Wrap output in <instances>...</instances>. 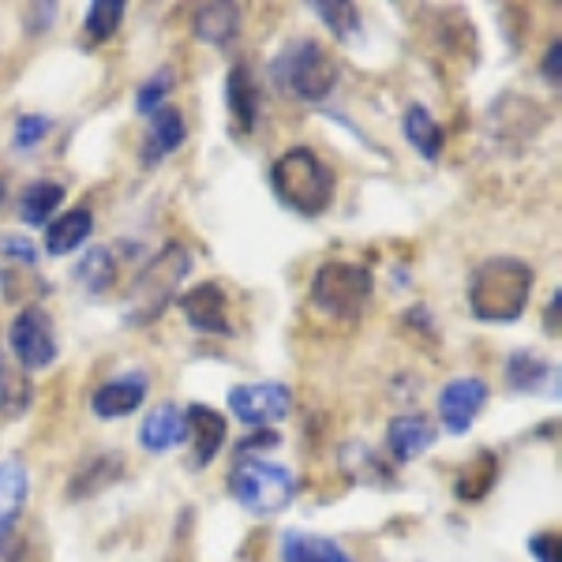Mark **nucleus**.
<instances>
[{
	"label": "nucleus",
	"mask_w": 562,
	"mask_h": 562,
	"mask_svg": "<svg viewBox=\"0 0 562 562\" xmlns=\"http://www.w3.org/2000/svg\"><path fill=\"white\" fill-rule=\"evenodd\" d=\"M180 442H184V409H177L173 402L154 405L139 424V447L147 454H169Z\"/></svg>",
	"instance_id": "nucleus-18"
},
{
	"label": "nucleus",
	"mask_w": 562,
	"mask_h": 562,
	"mask_svg": "<svg viewBox=\"0 0 562 562\" xmlns=\"http://www.w3.org/2000/svg\"><path fill=\"white\" fill-rule=\"evenodd\" d=\"M375 293V274L368 262H349V259H330L312 274V289L307 301L326 319H360L364 307Z\"/></svg>",
	"instance_id": "nucleus-5"
},
{
	"label": "nucleus",
	"mask_w": 562,
	"mask_h": 562,
	"mask_svg": "<svg viewBox=\"0 0 562 562\" xmlns=\"http://www.w3.org/2000/svg\"><path fill=\"white\" fill-rule=\"evenodd\" d=\"M195 259L192 248L180 240H166L158 251L150 256L147 267L139 270V278L132 281L128 296H124V326L139 330V326H150L166 315V307L177 301L184 278L192 274Z\"/></svg>",
	"instance_id": "nucleus-2"
},
{
	"label": "nucleus",
	"mask_w": 562,
	"mask_h": 562,
	"mask_svg": "<svg viewBox=\"0 0 562 562\" xmlns=\"http://www.w3.org/2000/svg\"><path fill=\"white\" fill-rule=\"evenodd\" d=\"M124 12H128V4H124V0H94V4L87 8L83 34H87V38L94 42V45L109 42L116 31H121Z\"/></svg>",
	"instance_id": "nucleus-28"
},
{
	"label": "nucleus",
	"mask_w": 562,
	"mask_h": 562,
	"mask_svg": "<svg viewBox=\"0 0 562 562\" xmlns=\"http://www.w3.org/2000/svg\"><path fill=\"white\" fill-rule=\"evenodd\" d=\"M435 424L420 413H402L386 424V450L394 465H409V461L424 458L435 447Z\"/></svg>",
	"instance_id": "nucleus-14"
},
{
	"label": "nucleus",
	"mask_w": 562,
	"mask_h": 562,
	"mask_svg": "<svg viewBox=\"0 0 562 562\" xmlns=\"http://www.w3.org/2000/svg\"><path fill=\"white\" fill-rule=\"evenodd\" d=\"M60 203H65V184L60 180H34V184L23 188L20 203H15V211H20V222L31 225V229H45V225L57 217Z\"/></svg>",
	"instance_id": "nucleus-23"
},
{
	"label": "nucleus",
	"mask_w": 562,
	"mask_h": 562,
	"mask_svg": "<svg viewBox=\"0 0 562 562\" xmlns=\"http://www.w3.org/2000/svg\"><path fill=\"white\" fill-rule=\"evenodd\" d=\"M147 390H150V379L143 371H124V375L109 379L90 394V413L98 420H124L147 402Z\"/></svg>",
	"instance_id": "nucleus-11"
},
{
	"label": "nucleus",
	"mask_w": 562,
	"mask_h": 562,
	"mask_svg": "<svg viewBox=\"0 0 562 562\" xmlns=\"http://www.w3.org/2000/svg\"><path fill=\"white\" fill-rule=\"evenodd\" d=\"M267 76L278 94L296 98V102H307V105H319L334 94V87H338V79H341V68L323 42L293 38L278 49Z\"/></svg>",
	"instance_id": "nucleus-3"
},
{
	"label": "nucleus",
	"mask_w": 562,
	"mask_h": 562,
	"mask_svg": "<svg viewBox=\"0 0 562 562\" xmlns=\"http://www.w3.org/2000/svg\"><path fill=\"white\" fill-rule=\"evenodd\" d=\"M34 405V383L15 364H0V420H23Z\"/></svg>",
	"instance_id": "nucleus-26"
},
{
	"label": "nucleus",
	"mask_w": 562,
	"mask_h": 562,
	"mask_svg": "<svg viewBox=\"0 0 562 562\" xmlns=\"http://www.w3.org/2000/svg\"><path fill=\"white\" fill-rule=\"evenodd\" d=\"M90 233H94V211H90V206H71L68 214H57L45 225L42 248H45V256L65 259L71 251L83 248L90 240Z\"/></svg>",
	"instance_id": "nucleus-17"
},
{
	"label": "nucleus",
	"mask_w": 562,
	"mask_h": 562,
	"mask_svg": "<svg viewBox=\"0 0 562 562\" xmlns=\"http://www.w3.org/2000/svg\"><path fill=\"white\" fill-rule=\"evenodd\" d=\"M240 23H244L240 4H199L192 12V34L203 45H214V49H225V45L237 38Z\"/></svg>",
	"instance_id": "nucleus-19"
},
{
	"label": "nucleus",
	"mask_w": 562,
	"mask_h": 562,
	"mask_svg": "<svg viewBox=\"0 0 562 562\" xmlns=\"http://www.w3.org/2000/svg\"><path fill=\"white\" fill-rule=\"evenodd\" d=\"M495 480H498V454L487 447L476 450V454L458 469L454 498H461V503H480V498H487V492L495 487Z\"/></svg>",
	"instance_id": "nucleus-24"
},
{
	"label": "nucleus",
	"mask_w": 562,
	"mask_h": 562,
	"mask_svg": "<svg viewBox=\"0 0 562 562\" xmlns=\"http://www.w3.org/2000/svg\"><path fill=\"white\" fill-rule=\"evenodd\" d=\"M4 199H8V184H4V177H0V206H4Z\"/></svg>",
	"instance_id": "nucleus-37"
},
{
	"label": "nucleus",
	"mask_w": 562,
	"mask_h": 562,
	"mask_svg": "<svg viewBox=\"0 0 562 562\" xmlns=\"http://www.w3.org/2000/svg\"><path fill=\"white\" fill-rule=\"evenodd\" d=\"M506 386L518 394H551L559 397V368L529 349L506 357Z\"/></svg>",
	"instance_id": "nucleus-16"
},
{
	"label": "nucleus",
	"mask_w": 562,
	"mask_h": 562,
	"mask_svg": "<svg viewBox=\"0 0 562 562\" xmlns=\"http://www.w3.org/2000/svg\"><path fill=\"white\" fill-rule=\"evenodd\" d=\"M537 274L518 256H492L469 274V312L480 323H518L529 307Z\"/></svg>",
	"instance_id": "nucleus-1"
},
{
	"label": "nucleus",
	"mask_w": 562,
	"mask_h": 562,
	"mask_svg": "<svg viewBox=\"0 0 562 562\" xmlns=\"http://www.w3.org/2000/svg\"><path fill=\"white\" fill-rule=\"evenodd\" d=\"M8 349L15 357V368L26 371V375L53 368L60 349H57V330H53L49 312L38 304H26L12 319V326H8Z\"/></svg>",
	"instance_id": "nucleus-7"
},
{
	"label": "nucleus",
	"mask_w": 562,
	"mask_h": 562,
	"mask_svg": "<svg viewBox=\"0 0 562 562\" xmlns=\"http://www.w3.org/2000/svg\"><path fill=\"white\" fill-rule=\"evenodd\" d=\"M225 405L248 428H274L293 413V390L289 383L267 379V383H237L225 394Z\"/></svg>",
	"instance_id": "nucleus-8"
},
{
	"label": "nucleus",
	"mask_w": 562,
	"mask_h": 562,
	"mask_svg": "<svg viewBox=\"0 0 562 562\" xmlns=\"http://www.w3.org/2000/svg\"><path fill=\"white\" fill-rule=\"evenodd\" d=\"M487 397H492V390H487V383L480 375L450 379V383L439 390V397H435V413H439L442 431L465 435L476 424V416L484 413Z\"/></svg>",
	"instance_id": "nucleus-9"
},
{
	"label": "nucleus",
	"mask_w": 562,
	"mask_h": 562,
	"mask_svg": "<svg viewBox=\"0 0 562 562\" xmlns=\"http://www.w3.org/2000/svg\"><path fill=\"white\" fill-rule=\"evenodd\" d=\"M402 135L424 161H439L442 158V143H447V135H442L439 121L428 113V105L413 102L409 109H405V113H402Z\"/></svg>",
	"instance_id": "nucleus-22"
},
{
	"label": "nucleus",
	"mask_w": 562,
	"mask_h": 562,
	"mask_svg": "<svg viewBox=\"0 0 562 562\" xmlns=\"http://www.w3.org/2000/svg\"><path fill=\"white\" fill-rule=\"evenodd\" d=\"M225 416L211 409V405L203 402H192L184 409V439L192 442V458H188V465L192 469H206L211 461L217 458V450L225 447Z\"/></svg>",
	"instance_id": "nucleus-12"
},
{
	"label": "nucleus",
	"mask_w": 562,
	"mask_h": 562,
	"mask_svg": "<svg viewBox=\"0 0 562 562\" xmlns=\"http://www.w3.org/2000/svg\"><path fill=\"white\" fill-rule=\"evenodd\" d=\"M529 555L537 562H562V537L559 529H540L529 537Z\"/></svg>",
	"instance_id": "nucleus-31"
},
{
	"label": "nucleus",
	"mask_w": 562,
	"mask_h": 562,
	"mask_svg": "<svg viewBox=\"0 0 562 562\" xmlns=\"http://www.w3.org/2000/svg\"><path fill=\"white\" fill-rule=\"evenodd\" d=\"M180 312L195 334H206V338H229L233 334V307L217 281H199L195 289H188L180 296Z\"/></svg>",
	"instance_id": "nucleus-10"
},
{
	"label": "nucleus",
	"mask_w": 562,
	"mask_h": 562,
	"mask_svg": "<svg viewBox=\"0 0 562 562\" xmlns=\"http://www.w3.org/2000/svg\"><path fill=\"white\" fill-rule=\"evenodd\" d=\"M8 548H12V532H0V555H8Z\"/></svg>",
	"instance_id": "nucleus-36"
},
{
	"label": "nucleus",
	"mask_w": 562,
	"mask_h": 562,
	"mask_svg": "<svg viewBox=\"0 0 562 562\" xmlns=\"http://www.w3.org/2000/svg\"><path fill=\"white\" fill-rule=\"evenodd\" d=\"M173 68H158L154 76L135 90V113L139 116H154L161 105H169V90H173Z\"/></svg>",
	"instance_id": "nucleus-29"
},
{
	"label": "nucleus",
	"mask_w": 562,
	"mask_h": 562,
	"mask_svg": "<svg viewBox=\"0 0 562 562\" xmlns=\"http://www.w3.org/2000/svg\"><path fill=\"white\" fill-rule=\"evenodd\" d=\"M229 495L240 510L256 514V518H278L293 506L296 498V476L289 465L267 458L233 461L229 473Z\"/></svg>",
	"instance_id": "nucleus-6"
},
{
	"label": "nucleus",
	"mask_w": 562,
	"mask_h": 562,
	"mask_svg": "<svg viewBox=\"0 0 562 562\" xmlns=\"http://www.w3.org/2000/svg\"><path fill=\"white\" fill-rule=\"evenodd\" d=\"M559 307H562V289H551V304L543 312V326H548L551 338H559Z\"/></svg>",
	"instance_id": "nucleus-35"
},
{
	"label": "nucleus",
	"mask_w": 562,
	"mask_h": 562,
	"mask_svg": "<svg viewBox=\"0 0 562 562\" xmlns=\"http://www.w3.org/2000/svg\"><path fill=\"white\" fill-rule=\"evenodd\" d=\"M188 139V124H184V113L177 105H161L158 113L150 116V128H147V139H143V150H139V161L147 169L158 166L161 158L177 154L184 147Z\"/></svg>",
	"instance_id": "nucleus-15"
},
{
	"label": "nucleus",
	"mask_w": 562,
	"mask_h": 562,
	"mask_svg": "<svg viewBox=\"0 0 562 562\" xmlns=\"http://www.w3.org/2000/svg\"><path fill=\"white\" fill-rule=\"evenodd\" d=\"M225 105H229L233 135L248 139L259 121V83H256V71L244 65V60H237L229 68V76H225Z\"/></svg>",
	"instance_id": "nucleus-13"
},
{
	"label": "nucleus",
	"mask_w": 562,
	"mask_h": 562,
	"mask_svg": "<svg viewBox=\"0 0 562 562\" xmlns=\"http://www.w3.org/2000/svg\"><path fill=\"white\" fill-rule=\"evenodd\" d=\"M0 256H4L8 262H20V267H26V270L38 267V248H34L31 240H23V237H4V240H0Z\"/></svg>",
	"instance_id": "nucleus-32"
},
{
	"label": "nucleus",
	"mask_w": 562,
	"mask_h": 562,
	"mask_svg": "<svg viewBox=\"0 0 562 562\" xmlns=\"http://www.w3.org/2000/svg\"><path fill=\"white\" fill-rule=\"evenodd\" d=\"M278 442H281V435H278V431L259 428L256 435H251V439H244L240 447H237V458H244V454H248V458H256L259 450H270V447H278Z\"/></svg>",
	"instance_id": "nucleus-33"
},
{
	"label": "nucleus",
	"mask_w": 562,
	"mask_h": 562,
	"mask_svg": "<svg viewBox=\"0 0 562 562\" xmlns=\"http://www.w3.org/2000/svg\"><path fill=\"white\" fill-rule=\"evenodd\" d=\"M76 281H79V289H83L87 296H105L109 289L116 285V259H113V251L105 248V244H98V248H87L83 251V259L76 262Z\"/></svg>",
	"instance_id": "nucleus-25"
},
{
	"label": "nucleus",
	"mask_w": 562,
	"mask_h": 562,
	"mask_svg": "<svg viewBox=\"0 0 562 562\" xmlns=\"http://www.w3.org/2000/svg\"><path fill=\"white\" fill-rule=\"evenodd\" d=\"M540 71H543V79H548L551 87H559V83H562V45H559V42H551V45H548Z\"/></svg>",
	"instance_id": "nucleus-34"
},
{
	"label": "nucleus",
	"mask_w": 562,
	"mask_h": 562,
	"mask_svg": "<svg viewBox=\"0 0 562 562\" xmlns=\"http://www.w3.org/2000/svg\"><path fill=\"white\" fill-rule=\"evenodd\" d=\"M281 562H352V559L338 540L319 537V532L289 529L281 532Z\"/></svg>",
	"instance_id": "nucleus-20"
},
{
	"label": "nucleus",
	"mask_w": 562,
	"mask_h": 562,
	"mask_svg": "<svg viewBox=\"0 0 562 562\" xmlns=\"http://www.w3.org/2000/svg\"><path fill=\"white\" fill-rule=\"evenodd\" d=\"M26 495H31V476L20 458L0 461V532H15Z\"/></svg>",
	"instance_id": "nucleus-21"
},
{
	"label": "nucleus",
	"mask_w": 562,
	"mask_h": 562,
	"mask_svg": "<svg viewBox=\"0 0 562 562\" xmlns=\"http://www.w3.org/2000/svg\"><path fill=\"white\" fill-rule=\"evenodd\" d=\"M307 12L319 15V23L338 42H349L364 31V15H360V8L349 4V0H315V4H307Z\"/></svg>",
	"instance_id": "nucleus-27"
},
{
	"label": "nucleus",
	"mask_w": 562,
	"mask_h": 562,
	"mask_svg": "<svg viewBox=\"0 0 562 562\" xmlns=\"http://www.w3.org/2000/svg\"><path fill=\"white\" fill-rule=\"evenodd\" d=\"M53 121L42 113H23L20 121H15V132H12V147L15 150H34L45 143V135H49Z\"/></svg>",
	"instance_id": "nucleus-30"
},
{
	"label": "nucleus",
	"mask_w": 562,
	"mask_h": 562,
	"mask_svg": "<svg viewBox=\"0 0 562 562\" xmlns=\"http://www.w3.org/2000/svg\"><path fill=\"white\" fill-rule=\"evenodd\" d=\"M334 184H338L334 169L312 147H289L270 166V188L278 203L301 217H319L330 211Z\"/></svg>",
	"instance_id": "nucleus-4"
}]
</instances>
